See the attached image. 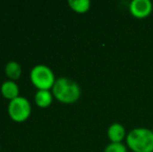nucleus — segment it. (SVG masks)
Wrapping results in <instances>:
<instances>
[{
    "label": "nucleus",
    "mask_w": 153,
    "mask_h": 152,
    "mask_svg": "<svg viewBox=\"0 0 153 152\" xmlns=\"http://www.w3.org/2000/svg\"><path fill=\"white\" fill-rule=\"evenodd\" d=\"M51 92L57 101L65 104L75 103L81 96V89L79 85L68 77L56 78Z\"/></svg>",
    "instance_id": "f257e3e1"
},
{
    "label": "nucleus",
    "mask_w": 153,
    "mask_h": 152,
    "mask_svg": "<svg viewBox=\"0 0 153 152\" xmlns=\"http://www.w3.org/2000/svg\"><path fill=\"white\" fill-rule=\"evenodd\" d=\"M127 148L133 152H153V131L145 127H137L127 133Z\"/></svg>",
    "instance_id": "f03ea898"
},
{
    "label": "nucleus",
    "mask_w": 153,
    "mask_h": 152,
    "mask_svg": "<svg viewBox=\"0 0 153 152\" xmlns=\"http://www.w3.org/2000/svg\"><path fill=\"white\" fill-rule=\"evenodd\" d=\"M30 81L38 90H52L55 83V75L50 67L47 65H36L30 70Z\"/></svg>",
    "instance_id": "7ed1b4c3"
},
{
    "label": "nucleus",
    "mask_w": 153,
    "mask_h": 152,
    "mask_svg": "<svg viewBox=\"0 0 153 152\" xmlns=\"http://www.w3.org/2000/svg\"><path fill=\"white\" fill-rule=\"evenodd\" d=\"M7 113L10 119L15 122H24L31 115V104L26 97H19L10 100L7 106Z\"/></svg>",
    "instance_id": "20e7f679"
},
{
    "label": "nucleus",
    "mask_w": 153,
    "mask_h": 152,
    "mask_svg": "<svg viewBox=\"0 0 153 152\" xmlns=\"http://www.w3.org/2000/svg\"><path fill=\"white\" fill-rule=\"evenodd\" d=\"M153 4L150 0H132L129 3V12L134 18H147L152 13Z\"/></svg>",
    "instance_id": "39448f33"
},
{
    "label": "nucleus",
    "mask_w": 153,
    "mask_h": 152,
    "mask_svg": "<svg viewBox=\"0 0 153 152\" xmlns=\"http://www.w3.org/2000/svg\"><path fill=\"white\" fill-rule=\"evenodd\" d=\"M126 129L120 123H113L107 129V138L111 143H122L126 140Z\"/></svg>",
    "instance_id": "423d86ee"
},
{
    "label": "nucleus",
    "mask_w": 153,
    "mask_h": 152,
    "mask_svg": "<svg viewBox=\"0 0 153 152\" xmlns=\"http://www.w3.org/2000/svg\"><path fill=\"white\" fill-rule=\"evenodd\" d=\"M0 92H1L2 96L7 100H13L15 98L19 97V93H20V89L19 85L14 80H5L0 87Z\"/></svg>",
    "instance_id": "0eeeda50"
},
{
    "label": "nucleus",
    "mask_w": 153,
    "mask_h": 152,
    "mask_svg": "<svg viewBox=\"0 0 153 152\" xmlns=\"http://www.w3.org/2000/svg\"><path fill=\"white\" fill-rule=\"evenodd\" d=\"M53 94L49 90H38L34 94V102L41 108H46L51 105L53 101Z\"/></svg>",
    "instance_id": "6e6552de"
},
{
    "label": "nucleus",
    "mask_w": 153,
    "mask_h": 152,
    "mask_svg": "<svg viewBox=\"0 0 153 152\" xmlns=\"http://www.w3.org/2000/svg\"><path fill=\"white\" fill-rule=\"evenodd\" d=\"M4 73L10 78V80L16 81L22 75V67L18 62L10 61L4 67Z\"/></svg>",
    "instance_id": "1a4fd4ad"
},
{
    "label": "nucleus",
    "mask_w": 153,
    "mask_h": 152,
    "mask_svg": "<svg viewBox=\"0 0 153 152\" xmlns=\"http://www.w3.org/2000/svg\"><path fill=\"white\" fill-rule=\"evenodd\" d=\"M68 4L71 10L78 14H85L91 7L90 0H69Z\"/></svg>",
    "instance_id": "9d476101"
},
{
    "label": "nucleus",
    "mask_w": 153,
    "mask_h": 152,
    "mask_svg": "<svg viewBox=\"0 0 153 152\" xmlns=\"http://www.w3.org/2000/svg\"><path fill=\"white\" fill-rule=\"evenodd\" d=\"M103 152H128L127 146L123 143H109Z\"/></svg>",
    "instance_id": "9b49d317"
},
{
    "label": "nucleus",
    "mask_w": 153,
    "mask_h": 152,
    "mask_svg": "<svg viewBox=\"0 0 153 152\" xmlns=\"http://www.w3.org/2000/svg\"><path fill=\"white\" fill-rule=\"evenodd\" d=\"M0 151H1V147H0Z\"/></svg>",
    "instance_id": "f8f14e48"
},
{
    "label": "nucleus",
    "mask_w": 153,
    "mask_h": 152,
    "mask_svg": "<svg viewBox=\"0 0 153 152\" xmlns=\"http://www.w3.org/2000/svg\"><path fill=\"white\" fill-rule=\"evenodd\" d=\"M152 131H153V126H152Z\"/></svg>",
    "instance_id": "ddd939ff"
}]
</instances>
